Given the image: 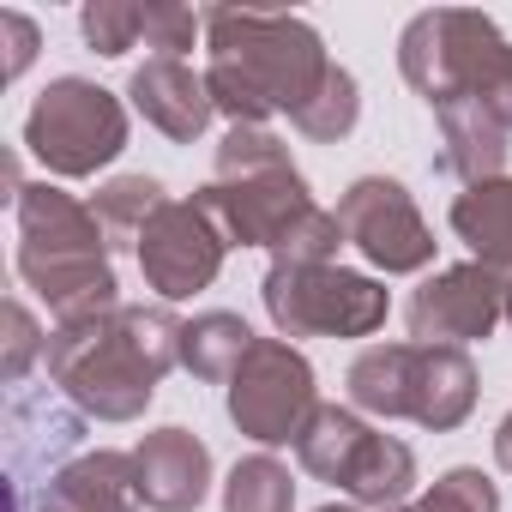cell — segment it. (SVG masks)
Wrapping results in <instances>:
<instances>
[{"mask_svg":"<svg viewBox=\"0 0 512 512\" xmlns=\"http://www.w3.org/2000/svg\"><path fill=\"white\" fill-rule=\"evenodd\" d=\"M266 314L284 338H368L386 320V290L344 266H278L272 260Z\"/></svg>","mask_w":512,"mask_h":512,"instance_id":"obj_7","label":"cell"},{"mask_svg":"<svg viewBox=\"0 0 512 512\" xmlns=\"http://www.w3.org/2000/svg\"><path fill=\"white\" fill-rule=\"evenodd\" d=\"M13 217H19V278L49 302V314L61 326L121 308L115 302V266H109V235L91 217V205L37 181L19 193Z\"/></svg>","mask_w":512,"mask_h":512,"instance_id":"obj_3","label":"cell"},{"mask_svg":"<svg viewBox=\"0 0 512 512\" xmlns=\"http://www.w3.org/2000/svg\"><path fill=\"white\" fill-rule=\"evenodd\" d=\"M199 205L217 217L229 247H272V253L302 217L320 211L284 139H272L266 127H229V139L217 145V175L199 187Z\"/></svg>","mask_w":512,"mask_h":512,"instance_id":"obj_4","label":"cell"},{"mask_svg":"<svg viewBox=\"0 0 512 512\" xmlns=\"http://www.w3.org/2000/svg\"><path fill=\"white\" fill-rule=\"evenodd\" d=\"M368 434H374V428H368L356 410H344V404H320V410L308 416V428L296 434V458H302L308 476L344 488V476H350V464H356V452H362Z\"/></svg>","mask_w":512,"mask_h":512,"instance_id":"obj_20","label":"cell"},{"mask_svg":"<svg viewBox=\"0 0 512 512\" xmlns=\"http://www.w3.org/2000/svg\"><path fill=\"white\" fill-rule=\"evenodd\" d=\"M260 344L241 314H199L181 326V368H193L199 380H235V368L247 362V350Z\"/></svg>","mask_w":512,"mask_h":512,"instance_id":"obj_21","label":"cell"},{"mask_svg":"<svg viewBox=\"0 0 512 512\" xmlns=\"http://www.w3.org/2000/svg\"><path fill=\"white\" fill-rule=\"evenodd\" d=\"M350 398L356 410L374 416H410V344H374L350 368Z\"/></svg>","mask_w":512,"mask_h":512,"instance_id":"obj_22","label":"cell"},{"mask_svg":"<svg viewBox=\"0 0 512 512\" xmlns=\"http://www.w3.org/2000/svg\"><path fill=\"white\" fill-rule=\"evenodd\" d=\"M512 43L494 31V19L482 13H464V7H434V13H416L398 37V67L404 79L440 109L452 97H476L482 79L494 73V61L506 55Z\"/></svg>","mask_w":512,"mask_h":512,"instance_id":"obj_6","label":"cell"},{"mask_svg":"<svg viewBox=\"0 0 512 512\" xmlns=\"http://www.w3.org/2000/svg\"><path fill=\"white\" fill-rule=\"evenodd\" d=\"M223 247L229 235L217 229V217L199 199H163V211L139 235V272L163 302H187L193 290L217 278Z\"/></svg>","mask_w":512,"mask_h":512,"instance_id":"obj_9","label":"cell"},{"mask_svg":"<svg viewBox=\"0 0 512 512\" xmlns=\"http://www.w3.org/2000/svg\"><path fill=\"white\" fill-rule=\"evenodd\" d=\"M139 470V500L151 512H193L211 494V452L187 428H157L133 446Z\"/></svg>","mask_w":512,"mask_h":512,"instance_id":"obj_13","label":"cell"},{"mask_svg":"<svg viewBox=\"0 0 512 512\" xmlns=\"http://www.w3.org/2000/svg\"><path fill=\"white\" fill-rule=\"evenodd\" d=\"M476 404V368L458 344H410V422L458 428Z\"/></svg>","mask_w":512,"mask_h":512,"instance_id":"obj_14","label":"cell"},{"mask_svg":"<svg viewBox=\"0 0 512 512\" xmlns=\"http://www.w3.org/2000/svg\"><path fill=\"white\" fill-rule=\"evenodd\" d=\"M25 151L49 175H97L127 151V109L91 79H55L25 115Z\"/></svg>","mask_w":512,"mask_h":512,"instance_id":"obj_5","label":"cell"},{"mask_svg":"<svg viewBox=\"0 0 512 512\" xmlns=\"http://www.w3.org/2000/svg\"><path fill=\"white\" fill-rule=\"evenodd\" d=\"M205 25V13H193V7H169V0H145V43L157 49V55H175L181 61V49H193V31Z\"/></svg>","mask_w":512,"mask_h":512,"instance_id":"obj_28","label":"cell"},{"mask_svg":"<svg viewBox=\"0 0 512 512\" xmlns=\"http://www.w3.org/2000/svg\"><path fill=\"white\" fill-rule=\"evenodd\" d=\"M506 314V278L488 272L482 260L470 266H446L434 272L416 296H410V338L416 344H476L494 332V320Z\"/></svg>","mask_w":512,"mask_h":512,"instance_id":"obj_11","label":"cell"},{"mask_svg":"<svg viewBox=\"0 0 512 512\" xmlns=\"http://www.w3.org/2000/svg\"><path fill=\"white\" fill-rule=\"evenodd\" d=\"M494 458H500V470H512V416H506L500 434H494Z\"/></svg>","mask_w":512,"mask_h":512,"instance_id":"obj_31","label":"cell"},{"mask_svg":"<svg viewBox=\"0 0 512 512\" xmlns=\"http://www.w3.org/2000/svg\"><path fill=\"white\" fill-rule=\"evenodd\" d=\"M0 37H7V79H19L37 55V25L25 13H0Z\"/></svg>","mask_w":512,"mask_h":512,"instance_id":"obj_30","label":"cell"},{"mask_svg":"<svg viewBox=\"0 0 512 512\" xmlns=\"http://www.w3.org/2000/svg\"><path fill=\"white\" fill-rule=\"evenodd\" d=\"M410 488H416L410 446L392 440V434H368L362 452H356V464H350V476H344V494L356 506H368V512H398L410 500Z\"/></svg>","mask_w":512,"mask_h":512,"instance_id":"obj_19","label":"cell"},{"mask_svg":"<svg viewBox=\"0 0 512 512\" xmlns=\"http://www.w3.org/2000/svg\"><path fill=\"white\" fill-rule=\"evenodd\" d=\"M61 512H67V506H61Z\"/></svg>","mask_w":512,"mask_h":512,"instance_id":"obj_34","label":"cell"},{"mask_svg":"<svg viewBox=\"0 0 512 512\" xmlns=\"http://www.w3.org/2000/svg\"><path fill=\"white\" fill-rule=\"evenodd\" d=\"M320 512H368V506H320Z\"/></svg>","mask_w":512,"mask_h":512,"instance_id":"obj_32","label":"cell"},{"mask_svg":"<svg viewBox=\"0 0 512 512\" xmlns=\"http://www.w3.org/2000/svg\"><path fill=\"white\" fill-rule=\"evenodd\" d=\"M49 380L91 416L103 422H133L157 380L181 362V320L169 308H109L91 320L55 326L49 350Z\"/></svg>","mask_w":512,"mask_h":512,"instance_id":"obj_2","label":"cell"},{"mask_svg":"<svg viewBox=\"0 0 512 512\" xmlns=\"http://www.w3.org/2000/svg\"><path fill=\"white\" fill-rule=\"evenodd\" d=\"M440 115V133H446V169L452 175H464L470 187L476 181H494L500 175V163H506V127L476 103V97H452V103H440L434 109Z\"/></svg>","mask_w":512,"mask_h":512,"instance_id":"obj_17","label":"cell"},{"mask_svg":"<svg viewBox=\"0 0 512 512\" xmlns=\"http://www.w3.org/2000/svg\"><path fill=\"white\" fill-rule=\"evenodd\" d=\"M356 115H362L356 79H350L344 67H332V73H326V85H320V91H314V97H308L290 121H296L308 139H344V133L356 127Z\"/></svg>","mask_w":512,"mask_h":512,"instance_id":"obj_25","label":"cell"},{"mask_svg":"<svg viewBox=\"0 0 512 512\" xmlns=\"http://www.w3.org/2000/svg\"><path fill=\"white\" fill-rule=\"evenodd\" d=\"M127 97H133V109H139L163 139H175V145H193V139L211 127V115H217L205 73H193V67L175 61V55H151V61L127 79Z\"/></svg>","mask_w":512,"mask_h":512,"instance_id":"obj_12","label":"cell"},{"mask_svg":"<svg viewBox=\"0 0 512 512\" xmlns=\"http://www.w3.org/2000/svg\"><path fill=\"white\" fill-rule=\"evenodd\" d=\"M49 494L67 506V512H139V470H133V452H85L73 464L55 470Z\"/></svg>","mask_w":512,"mask_h":512,"instance_id":"obj_16","label":"cell"},{"mask_svg":"<svg viewBox=\"0 0 512 512\" xmlns=\"http://www.w3.org/2000/svg\"><path fill=\"white\" fill-rule=\"evenodd\" d=\"M506 320H512V278H506Z\"/></svg>","mask_w":512,"mask_h":512,"instance_id":"obj_33","label":"cell"},{"mask_svg":"<svg viewBox=\"0 0 512 512\" xmlns=\"http://www.w3.org/2000/svg\"><path fill=\"white\" fill-rule=\"evenodd\" d=\"M338 223H344V241L362 247L380 272H422L434 260V235H428L416 199L386 175H362L338 199Z\"/></svg>","mask_w":512,"mask_h":512,"instance_id":"obj_10","label":"cell"},{"mask_svg":"<svg viewBox=\"0 0 512 512\" xmlns=\"http://www.w3.org/2000/svg\"><path fill=\"white\" fill-rule=\"evenodd\" d=\"M205 49H211V67H205L211 103L235 127H260L278 109L296 115L332 73L320 31L296 13L211 7L205 13Z\"/></svg>","mask_w":512,"mask_h":512,"instance_id":"obj_1","label":"cell"},{"mask_svg":"<svg viewBox=\"0 0 512 512\" xmlns=\"http://www.w3.org/2000/svg\"><path fill=\"white\" fill-rule=\"evenodd\" d=\"M296 506V482L278 458H241L223 482V512H290Z\"/></svg>","mask_w":512,"mask_h":512,"instance_id":"obj_24","label":"cell"},{"mask_svg":"<svg viewBox=\"0 0 512 512\" xmlns=\"http://www.w3.org/2000/svg\"><path fill=\"white\" fill-rule=\"evenodd\" d=\"M157 211H163V181H151V175H115L91 199V217L103 223V235L109 241H133V247H139V235H145V223Z\"/></svg>","mask_w":512,"mask_h":512,"instance_id":"obj_23","label":"cell"},{"mask_svg":"<svg viewBox=\"0 0 512 512\" xmlns=\"http://www.w3.org/2000/svg\"><path fill=\"white\" fill-rule=\"evenodd\" d=\"M37 350H49V338H37V320H31V308L25 302H7V386H19L25 380V368H31V356Z\"/></svg>","mask_w":512,"mask_h":512,"instance_id":"obj_29","label":"cell"},{"mask_svg":"<svg viewBox=\"0 0 512 512\" xmlns=\"http://www.w3.org/2000/svg\"><path fill=\"white\" fill-rule=\"evenodd\" d=\"M452 229L488 272L506 278L512 272V175H494V181H476L470 193H458Z\"/></svg>","mask_w":512,"mask_h":512,"instance_id":"obj_18","label":"cell"},{"mask_svg":"<svg viewBox=\"0 0 512 512\" xmlns=\"http://www.w3.org/2000/svg\"><path fill=\"white\" fill-rule=\"evenodd\" d=\"M79 31H85V43L97 55H127L145 37V7L139 0H91L79 13Z\"/></svg>","mask_w":512,"mask_h":512,"instance_id":"obj_26","label":"cell"},{"mask_svg":"<svg viewBox=\"0 0 512 512\" xmlns=\"http://www.w3.org/2000/svg\"><path fill=\"white\" fill-rule=\"evenodd\" d=\"M85 434V422L73 410L55 404V392H25L7 410V452H13V488H31L37 464H55L61 452H73Z\"/></svg>","mask_w":512,"mask_h":512,"instance_id":"obj_15","label":"cell"},{"mask_svg":"<svg viewBox=\"0 0 512 512\" xmlns=\"http://www.w3.org/2000/svg\"><path fill=\"white\" fill-rule=\"evenodd\" d=\"M314 410H320L314 368L284 338H260L247 350V362L235 368V380H229V416H235V428L247 440H260V446L296 440Z\"/></svg>","mask_w":512,"mask_h":512,"instance_id":"obj_8","label":"cell"},{"mask_svg":"<svg viewBox=\"0 0 512 512\" xmlns=\"http://www.w3.org/2000/svg\"><path fill=\"white\" fill-rule=\"evenodd\" d=\"M398 512H500V494L482 470H446L422 500H410Z\"/></svg>","mask_w":512,"mask_h":512,"instance_id":"obj_27","label":"cell"}]
</instances>
